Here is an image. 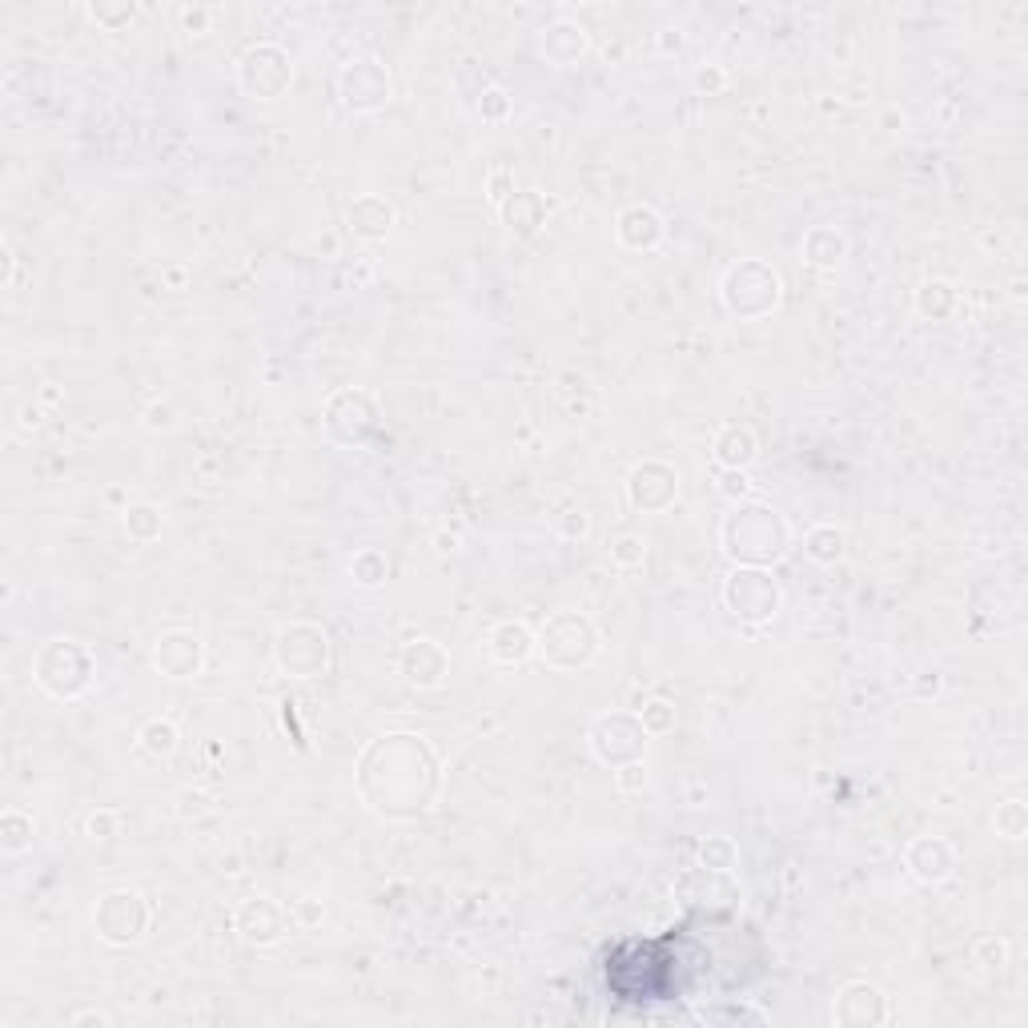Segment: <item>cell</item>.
Here are the masks:
<instances>
[{
  "mask_svg": "<svg viewBox=\"0 0 1028 1028\" xmlns=\"http://www.w3.org/2000/svg\"><path fill=\"white\" fill-rule=\"evenodd\" d=\"M719 543L739 567H767L788 551V527L767 506H735L719 527Z\"/></svg>",
  "mask_w": 1028,
  "mask_h": 1028,
  "instance_id": "6da1fadb",
  "label": "cell"
},
{
  "mask_svg": "<svg viewBox=\"0 0 1028 1028\" xmlns=\"http://www.w3.org/2000/svg\"><path fill=\"white\" fill-rule=\"evenodd\" d=\"M93 679V659L73 639H49L37 651V683L53 699H77Z\"/></svg>",
  "mask_w": 1028,
  "mask_h": 1028,
  "instance_id": "7a4b0ae2",
  "label": "cell"
},
{
  "mask_svg": "<svg viewBox=\"0 0 1028 1028\" xmlns=\"http://www.w3.org/2000/svg\"><path fill=\"white\" fill-rule=\"evenodd\" d=\"M723 306L739 318H763L780 306V274L763 262H739L723 278Z\"/></svg>",
  "mask_w": 1028,
  "mask_h": 1028,
  "instance_id": "3957f363",
  "label": "cell"
},
{
  "mask_svg": "<svg viewBox=\"0 0 1028 1028\" xmlns=\"http://www.w3.org/2000/svg\"><path fill=\"white\" fill-rule=\"evenodd\" d=\"M780 583L771 579L767 567H735L723 579V607L739 623H767L780 611Z\"/></svg>",
  "mask_w": 1028,
  "mask_h": 1028,
  "instance_id": "277c9868",
  "label": "cell"
},
{
  "mask_svg": "<svg viewBox=\"0 0 1028 1028\" xmlns=\"http://www.w3.org/2000/svg\"><path fill=\"white\" fill-rule=\"evenodd\" d=\"M539 651L551 667H587L599 655V631L579 611H563L543 627Z\"/></svg>",
  "mask_w": 1028,
  "mask_h": 1028,
  "instance_id": "5b68a950",
  "label": "cell"
},
{
  "mask_svg": "<svg viewBox=\"0 0 1028 1028\" xmlns=\"http://www.w3.org/2000/svg\"><path fill=\"white\" fill-rule=\"evenodd\" d=\"M93 924L105 944H137L149 928V904L137 892H109L97 904Z\"/></svg>",
  "mask_w": 1028,
  "mask_h": 1028,
  "instance_id": "8992f818",
  "label": "cell"
},
{
  "mask_svg": "<svg viewBox=\"0 0 1028 1028\" xmlns=\"http://www.w3.org/2000/svg\"><path fill=\"white\" fill-rule=\"evenodd\" d=\"M591 747L603 763L611 767H623V763H639L643 759V747H647V731L643 723H635L631 715L615 711V715H603L595 727H591Z\"/></svg>",
  "mask_w": 1028,
  "mask_h": 1028,
  "instance_id": "52a82bcc",
  "label": "cell"
},
{
  "mask_svg": "<svg viewBox=\"0 0 1028 1028\" xmlns=\"http://www.w3.org/2000/svg\"><path fill=\"white\" fill-rule=\"evenodd\" d=\"M326 659H330V639L322 627H310V623H294L282 631V643H278V663L282 671L298 675V679H314L326 671Z\"/></svg>",
  "mask_w": 1028,
  "mask_h": 1028,
  "instance_id": "ba28073f",
  "label": "cell"
},
{
  "mask_svg": "<svg viewBox=\"0 0 1028 1028\" xmlns=\"http://www.w3.org/2000/svg\"><path fill=\"white\" fill-rule=\"evenodd\" d=\"M290 85V57L274 45H262V49H249L245 61H241V89L249 97H278L282 89Z\"/></svg>",
  "mask_w": 1028,
  "mask_h": 1028,
  "instance_id": "9c48e42d",
  "label": "cell"
},
{
  "mask_svg": "<svg viewBox=\"0 0 1028 1028\" xmlns=\"http://www.w3.org/2000/svg\"><path fill=\"white\" fill-rule=\"evenodd\" d=\"M338 89H342V101L350 109H378V105L390 101V73L382 69V61L362 57V61H350L342 69Z\"/></svg>",
  "mask_w": 1028,
  "mask_h": 1028,
  "instance_id": "30bf717a",
  "label": "cell"
},
{
  "mask_svg": "<svg viewBox=\"0 0 1028 1028\" xmlns=\"http://www.w3.org/2000/svg\"><path fill=\"white\" fill-rule=\"evenodd\" d=\"M679 494V474L667 462H643L627 478V498L635 510H667Z\"/></svg>",
  "mask_w": 1028,
  "mask_h": 1028,
  "instance_id": "8fae6325",
  "label": "cell"
},
{
  "mask_svg": "<svg viewBox=\"0 0 1028 1028\" xmlns=\"http://www.w3.org/2000/svg\"><path fill=\"white\" fill-rule=\"evenodd\" d=\"M290 924H294V916H290L286 908H278L270 896L245 900V904L237 908V932H241V940H249V944H278Z\"/></svg>",
  "mask_w": 1028,
  "mask_h": 1028,
  "instance_id": "7c38bea8",
  "label": "cell"
},
{
  "mask_svg": "<svg viewBox=\"0 0 1028 1028\" xmlns=\"http://www.w3.org/2000/svg\"><path fill=\"white\" fill-rule=\"evenodd\" d=\"M832 1016H836V1024H844V1028L884 1024V1020H888V996H884L876 984L856 980V984H848V988L836 996Z\"/></svg>",
  "mask_w": 1028,
  "mask_h": 1028,
  "instance_id": "4fadbf2b",
  "label": "cell"
},
{
  "mask_svg": "<svg viewBox=\"0 0 1028 1028\" xmlns=\"http://www.w3.org/2000/svg\"><path fill=\"white\" fill-rule=\"evenodd\" d=\"M398 667H402L406 683H414V687L430 691V687H438V683L446 679L450 659H446V651H442L434 639H414V643H406V647H402Z\"/></svg>",
  "mask_w": 1028,
  "mask_h": 1028,
  "instance_id": "5bb4252c",
  "label": "cell"
},
{
  "mask_svg": "<svg viewBox=\"0 0 1028 1028\" xmlns=\"http://www.w3.org/2000/svg\"><path fill=\"white\" fill-rule=\"evenodd\" d=\"M904 864H908V872H912L916 880H924V884H940V880H948V876H952L956 856H952V844H948V840H940V836H920V840H912V844H908Z\"/></svg>",
  "mask_w": 1028,
  "mask_h": 1028,
  "instance_id": "9a60e30c",
  "label": "cell"
},
{
  "mask_svg": "<svg viewBox=\"0 0 1028 1028\" xmlns=\"http://www.w3.org/2000/svg\"><path fill=\"white\" fill-rule=\"evenodd\" d=\"M153 663H157V671L169 675V679H189V675H197V667H201V643H197L193 635H185V631H169V635L157 639Z\"/></svg>",
  "mask_w": 1028,
  "mask_h": 1028,
  "instance_id": "2e32d148",
  "label": "cell"
},
{
  "mask_svg": "<svg viewBox=\"0 0 1028 1028\" xmlns=\"http://www.w3.org/2000/svg\"><path fill=\"white\" fill-rule=\"evenodd\" d=\"M535 647H539V639H535V631H531L527 623L506 619V623H498V627L490 631V655H494V663H502V667L527 663V659L535 655Z\"/></svg>",
  "mask_w": 1028,
  "mask_h": 1028,
  "instance_id": "e0dca14e",
  "label": "cell"
},
{
  "mask_svg": "<svg viewBox=\"0 0 1028 1028\" xmlns=\"http://www.w3.org/2000/svg\"><path fill=\"white\" fill-rule=\"evenodd\" d=\"M615 237H619L627 249H655V245L663 241V217H659L651 205H631V209L619 213Z\"/></svg>",
  "mask_w": 1028,
  "mask_h": 1028,
  "instance_id": "ac0fdd59",
  "label": "cell"
},
{
  "mask_svg": "<svg viewBox=\"0 0 1028 1028\" xmlns=\"http://www.w3.org/2000/svg\"><path fill=\"white\" fill-rule=\"evenodd\" d=\"M711 454H715V466H719V470H747V466L755 462L759 446H755V434H751L747 426H723Z\"/></svg>",
  "mask_w": 1028,
  "mask_h": 1028,
  "instance_id": "d6986e66",
  "label": "cell"
},
{
  "mask_svg": "<svg viewBox=\"0 0 1028 1028\" xmlns=\"http://www.w3.org/2000/svg\"><path fill=\"white\" fill-rule=\"evenodd\" d=\"M543 53H547V61L567 69V65H575L587 53V33L579 25H571V21H559V25H551L543 33Z\"/></svg>",
  "mask_w": 1028,
  "mask_h": 1028,
  "instance_id": "ffe728a7",
  "label": "cell"
},
{
  "mask_svg": "<svg viewBox=\"0 0 1028 1028\" xmlns=\"http://www.w3.org/2000/svg\"><path fill=\"white\" fill-rule=\"evenodd\" d=\"M502 221L514 229V233H523V237H531L539 225H543V197L539 193H531V189H519V193H510L502 205Z\"/></svg>",
  "mask_w": 1028,
  "mask_h": 1028,
  "instance_id": "44dd1931",
  "label": "cell"
},
{
  "mask_svg": "<svg viewBox=\"0 0 1028 1028\" xmlns=\"http://www.w3.org/2000/svg\"><path fill=\"white\" fill-rule=\"evenodd\" d=\"M394 225V209L382 201V197H374V193H366V197H358L354 205H350V229L358 233V237H382L386 229Z\"/></svg>",
  "mask_w": 1028,
  "mask_h": 1028,
  "instance_id": "7402d4cb",
  "label": "cell"
},
{
  "mask_svg": "<svg viewBox=\"0 0 1028 1028\" xmlns=\"http://www.w3.org/2000/svg\"><path fill=\"white\" fill-rule=\"evenodd\" d=\"M844 237L836 233V229H828V225H816L808 237H804V257L812 266H824V270H832L840 257H844Z\"/></svg>",
  "mask_w": 1028,
  "mask_h": 1028,
  "instance_id": "603a6c76",
  "label": "cell"
},
{
  "mask_svg": "<svg viewBox=\"0 0 1028 1028\" xmlns=\"http://www.w3.org/2000/svg\"><path fill=\"white\" fill-rule=\"evenodd\" d=\"M29 844H33V820H29L25 812L9 808L5 816H0V848H5L9 856H17V852H25Z\"/></svg>",
  "mask_w": 1028,
  "mask_h": 1028,
  "instance_id": "cb8c5ba5",
  "label": "cell"
},
{
  "mask_svg": "<svg viewBox=\"0 0 1028 1028\" xmlns=\"http://www.w3.org/2000/svg\"><path fill=\"white\" fill-rule=\"evenodd\" d=\"M804 551H808L812 563H824V567H828V563H836V559L844 555V535H840L836 527H828V523H824V527H812L808 539H804Z\"/></svg>",
  "mask_w": 1028,
  "mask_h": 1028,
  "instance_id": "d4e9b609",
  "label": "cell"
},
{
  "mask_svg": "<svg viewBox=\"0 0 1028 1028\" xmlns=\"http://www.w3.org/2000/svg\"><path fill=\"white\" fill-rule=\"evenodd\" d=\"M161 527H165V523H161V510L149 506V502L125 510V531H129V539H137V543H153V539L161 535Z\"/></svg>",
  "mask_w": 1028,
  "mask_h": 1028,
  "instance_id": "484cf974",
  "label": "cell"
},
{
  "mask_svg": "<svg viewBox=\"0 0 1028 1028\" xmlns=\"http://www.w3.org/2000/svg\"><path fill=\"white\" fill-rule=\"evenodd\" d=\"M350 575H354V583H358V587H378V583H386L390 563H386V555H382V551L366 547V551H358V555L350 559Z\"/></svg>",
  "mask_w": 1028,
  "mask_h": 1028,
  "instance_id": "4316f807",
  "label": "cell"
},
{
  "mask_svg": "<svg viewBox=\"0 0 1028 1028\" xmlns=\"http://www.w3.org/2000/svg\"><path fill=\"white\" fill-rule=\"evenodd\" d=\"M699 864L711 868V872H731L739 864V848L731 836H707L703 848H699Z\"/></svg>",
  "mask_w": 1028,
  "mask_h": 1028,
  "instance_id": "83f0119b",
  "label": "cell"
},
{
  "mask_svg": "<svg viewBox=\"0 0 1028 1028\" xmlns=\"http://www.w3.org/2000/svg\"><path fill=\"white\" fill-rule=\"evenodd\" d=\"M916 306H920L924 318H944L956 306V290L948 282H924L920 294H916Z\"/></svg>",
  "mask_w": 1028,
  "mask_h": 1028,
  "instance_id": "f1b7e54d",
  "label": "cell"
},
{
  "mask_svg": "<svg viewBox=\"0 0 1028 1028\" xmlns=\"http://www.w3.org/2000/svg\"><path fill=\"white\" fill-rule=\"evenodd\" d=\"M141 747H145L149 755H157V759H169V755L177 751V727H173L169 719H149V723L141 727Z\"/></svg>",
  "mask_w": 1028,
  "mask_h": 1028,
  "instance_id": "f546056e",
  "label": "cell"
},
{
  "mask_svg": "<svg viewBox=\"0 0 1028 1028\" xmlns=\"http://www.w3.org/2000/svg\"><path fill=\"white\" fill-rule=\"evenodd\" d=\"M996 832H1000L1004 840H1024V832H1028V808H1024V800H1004V804L996 808Z\"/></svg>",
  "mask_w": 1028,
  "mask_h": 1028,
  "instance_id": "4dcf8cb0",
  "label": "cell"
},
{
  "mask_svg": "<svg viewBox=\"0 0 1028 1028\" xmlns=\"http://www.w3.org/2000/svg\"><path fill=\"white\" fill-rule=\"evenodd\" d=\"M639 723H643V731H651V735H667V731L675 727V707L663 703V699H647V703L639 707Z\"/></svg>",
  "mask_w": 1028,
  "mask_h": 1028,
  "instance_id": "1f68e13d",
  "label": "cell"
},
{
  "mask_svg": "<svg viewBox=\"0 0 1028 1028\" xmlns=\"http://www.w3.org/2000/svg\"><path fill=\"white\" fill-rule=\"evenodd\" d=\"M643 555H647V547H643L639 535H619V539L611 543V563H615V567H639Z\"/></svg>",
  "mask_w": 1028,
  "mask_h": 1028,
  "instance_id": "d6a6232c",
  "label": "cell"
},
{
  "mask_svg": "<svg viewBox=\"0 0 1028 1028\" xmlns=\"http://www.w3.org/2000/svg\"><path fill=\"white\" fill-rule=\"evenodd\" d=\"M751 490H755V482L747 478V470H719V494L723 498L743 502V498H751Z\"/></svg>",
  "mask_w": 1028,
  "mask_h": 1028,
  "instance_id": "836d02e7",
  "label": "cell"
},
{
  "mask_svg": "<svg viewBox=\"0 0 1028 1028\" xmlns=\"http://www.w3.org/2000/svg\"><path fill=\"white\" fill-rule=\"evenodd\" d=\"M85 832H89L93 840H113V836H121V816L101 808V812H93V816H89Z\"/></svg>",
  "mask_w": 1028,
  "mask_h": 1028,
  "instance_id": "e575fe53",
  "label": "cell"
},
{
  "mask_svg": "<svg viewBox=\"0 0 1028 1028\" xmlns=\"http://www.w3.org/2000/svg\"><path fill=\"white\" fill-rule=\"evenodd\" d=\"M1004 956H1008V944L1000 940V936H984L980 944H976V960L984 964V968H1004Z\"/></svg>",
  "mask_w": 1028,
  "mask_h": 1028,
  "instance_id": "d590c367",
  "label": "cell"
},
{
  "mask_svg": "<svg viewBox=\"0 0 1028 1028\" xmlns=\"http://www.w3.org/2000/svg\"><path fill=\"white\" fill-rule=\"evenodd\" d=\"M615 784H619L623 792H639V788L647 784V776H643V767H639V763H623V767L615 771Z\"/></svg>",
  "mask_w": 1028,
  "mask_h": 1028,
  "instance_id": "8d00e7d4",
  "label": "cell"
},
{
  "mask_svg": "<svg viewBox=\"0 0 1028 1028\" xmlns=\"http://www.w3.org/2000/svg\"><path fill=\"white\" fill-rule=\"evenodd\" d=\"M145 426H149V430H173V426H177V414H173V406H165V402L149 406V414H145Z\"/></svg>",
  "mask_w": 1028,
  "mask_h": 1028,
  "instance_id": "74e56055",
  "label": "cell"
},
{
  "mask_svg": "<svg viewBox=\"0 0 1028 1028\" xmlns=\"http://www.w3.org/2000/svg\"><path fill=\"white\" fill-rule=\"evenodd\" d=\"M290 916H294V924L314 928V924H322V904H314V900H298V904L290 908Z\"/></svg>",
  "mask_w": 1028,
  "mask_h": 1028,
  "instance_id": "f35d334b",
  "label": "cell"
},
{
  "mask_svg": "<svg viewBox=\"0 0 1028 1028\" xmlns=\"http://www.w3.org/2000/svg\"><path fill=\"white\" fill-rule=\"evenodd\" d=\"M205 808H213V800L205 796V792H181V816L189 820V816H201Z\"/></svg>",
  "mask_w": 1028,
  "mask_h": 1028,
  "instance_id": "ab89813d",
  "label": "cell"
},
{
  "mask_svg": "<svg viewBox=\"0 0 1028 1028\" xmlns=\"http://www.w3.org/2000/svg\"><path fill=\"white\" fill-rule=\"evenodd\" d=\"M482 117H490V121L506 117V93H502V89H490V93L482 97Z\"/></svg>",
  "mask_w": 1028,
  "mask_h": 1028,
  "instance_id": "60d3db41",
  "label": "cell"
},
{
  "mask_svg": "<svg viewBox=\"0 0 1028 1028\" xmlns=\"http://www.w3.org/2000/svg\"><path fill=\"white\" fill-rule=\"evenodd\" d=\"M587 531H591V519H587V514H583V510H571V514H567V519H563V535H567V539H575V535L583 539Z\"/></svg>",
  "mask_w": 1028,
  "mask_h": 1028,
  "instance_id": "b9f144b4",
  "label": "cell"
},
{
  "mask_svg": "<svg viewBox=\"0 0 1028 1028\" xmlns=\"http://www.w3.org/2000/svg\"><path fill=\"white\" fill-rule=\"evenodd\" d=\"M510 193H514L510 177H506V173H494V177H490V201H494V205H502Z\"/></svg>",
  "mask_w": 1028,
  "mask_h": 1028,
  "instance_id": "7bdbcfd3",
  "label": "cell"
},
{
  "mask_svg": "<svg viewBox=\"0 0 1028 1028\" xmlns=\"http://www.w3.org/2000/svg\"><path fill=\"white\" fill-rule=\"evenodd\" d=\"M695 85H699V89H707V93H719V89L727 85V77H723L719 69H703V73L695 77Z\"/></svg>",
  "mask_w": 1028,
  "mask_h": 1028,
  "instance_id": "ee69618b",
  "label": "cell"
},
{
  "mask_svg": "<svg viewBox=\"0 0 1028 1028\" xmlns=\"http://www.w3.org/2000/svg\"><path fill=\"white\" fill-rule=\"evenodd\" d=\"M73 1024H97V1028H105V1024H109V1020H105V1016H101V1012H81V1016H77V1020H73Z\"/></svg>",
  "mask_w": 1028,
  "mask_h": 1028,
  "instance_id": "f6af8a7d",
  "label": "cell"
},
{
  "mask_svg": "<svg viewBox=\"0 0 1028 1028\" xmlns=\"http://www.w3.org/2000/svg\"><path fill=\"white\" fill-rule=\"evenodd\" d=\"M169 282H173V290H181V282H185V266H169Z\"/></svg>",
  "mask_w": 1028,
  "mask_h": 1028,
  "instance_id": "bcb514c9",
  "label": "cell"
},
{
  "mask_svg": "<svg viewBox=\"0 0 1028 1028\" xmlns=\"http://www.w3.org/2000/svg\"><path fill=\"white\" fill-rule=\"evenodd\" d=\"M41 422V410H25V418H21V426H37Z\"/></svg>",
  "mask_w": 1028,
  "mask_h": 1028,
  "instance_id": "7dc6e473",
  "label": "cell"
}]
</instances>
